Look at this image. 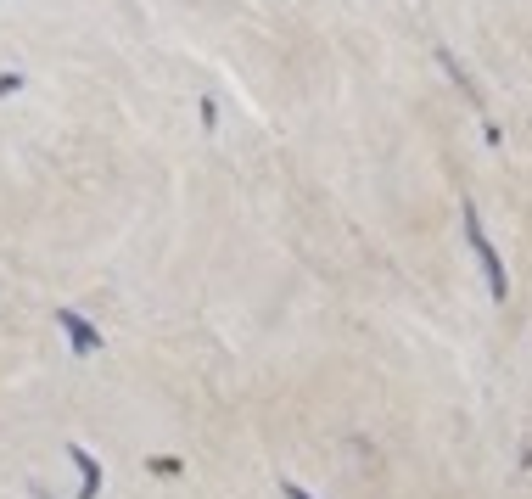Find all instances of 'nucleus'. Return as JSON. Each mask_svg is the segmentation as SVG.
<instances>
[{
    "instance_id": "2",
    "label": "nucleus",
    "mask_w": 532,
    "mask_h": 499,
    "mask_svg": "<svg viewBox=\"0 0 532 499\" xmlns=\"http://www.w3.org/2000/svg\"><path fill=\"white\" fill-rule=\"evenodd\" d=\"M56 320L73 331V348H79V354H84V348H96V337H90V326H84L79 314H56Z\"/></svg>"
},
{
    "instance_id": "3",
    "label": "nucleus",
    "mask_w": 532,
    "mask_h": 499,
    "mask_svg": "<svg viewBox=\"0 0 532 499\" xmlns=\"http://www.w3.org/2000/svg\"><path fill=\"white\" fill-rule=\"evenodd\" d=\"M286 499H314V494H303L297 483H286Z\"/></svg>"
},
{
    "instance_id": "1",
    "label": "nucleus",
    "mask_w": 532,
    "mask_h": 499,
    "mask_svg": "<svg viewBox=\"0 0 532 499\" xmlns=\"http://www.w3.org/2000/svg\"><path fill=\"white\" fill-rule=\"evenodd\" d=\"M465 236H471V253H476V264H482V275H488V292H493V298H504V292H510V275H504V264H499V253H493V242H488V230H482V219H476V208H465Z\"/></svg>"
}]
</instances>
